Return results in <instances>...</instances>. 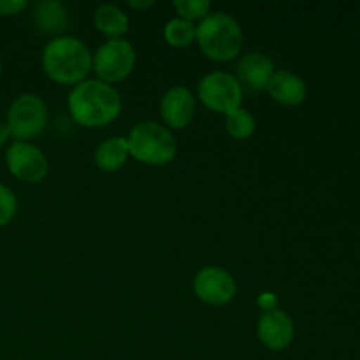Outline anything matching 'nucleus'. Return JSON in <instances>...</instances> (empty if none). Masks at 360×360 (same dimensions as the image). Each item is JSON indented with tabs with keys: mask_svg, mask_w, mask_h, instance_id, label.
Returning <instances> with one entry per match:
<instances>
[{
	"mask_svg": "<svg viewBox=\"0 0 360 360\" xmlns=\"http://www.w3.org/2000/svg\"><path fill=\"white\" fill-rule=\"evenodd\" d=\"M257 304H259V308L264 309V313L273 311V309H278V297L273 292H264L257 299Z\"/></svg>",
	"mask_w": 360,
	"mask_h": 360,
	"instance_id": "22",
	"label": "nucleus"
},
{
	"mask_svg": "<svg viewBox=\"0 0 360 360\" xmlns=\"http://www.w3.org/2000/svg\"><path fill=\"white\" fill-rule=\"evenodd\" d=\"M160 115L165 125L181 130L192 123L195 115V98L186 86H174L165 91L160 101Z\"/></svg>",
	"mask_w": 360,
	"mask_h": 360,
	"instance_id": "12",
	"label": "nucleus"
},
{
	"mask_svg": "<svg viewBox=\"0 0 360 360\" xmlns=\"http://www.w3.org/2000/svg\"><path fill=\"white\" fill-rule=\"evenodd\" d=\"M94 23L95 28L108 37V41L122 39V35L129 30V16L112 4H102L97 7L94 14Z\"/></svg>",
	"mask_w": 360,
	"mask_h": 360,
	"instance_id": "16",
	"label": "nucleus"
},
{
	"mask_svg": "<svg viewBox=\"0 0 360 360\" xmlns=\"http://www.w3.org/2000/svg\"><path fill=\"white\" fill-rule=\"evenodd\" d=\"M294 333V322L283 309L262 313L259 323H257V336H259L260 343L274 352H281L290 347Z\"/></svg>",
	"mask_w": 360,
	"mask_h": 360,
	"instance_id": "10",
	"label": "nucleus"
},
{
	"mask_svg": "<svg viewBox=\"0 0 360 360\" xmlns=\"http://www.w3.org/2000/svg\"><path fill=\"white\" fill-rule=\"evenodd\" d=\"M0 70H2V63H0Z\"/></svg>",
	"mask_w": 360,
	"mask_h": 360,
	"instance_id": "25",
	"label": "nucleus"
},
{
	"mask_svg": "<svg viewBox=\"0 0 360 360\" xmlns=\"http://www.w3.org/2000/svg\"><path fill=\"white\" fill-rule=\"evenodd\" d=\"M127 141L130 157L148 165L171 164L178 153V144L171 130L155 122H143L134 127Z\"/></svg>",
	"mask_w": 360,
	"mask_h": 360,
	"instance_id": "4",
	"label": "nucleus"
},
{
	"mask_svg": "<svg viewBox=\"0 0 360 360\" xmlns=\"http://www.w3.org/2000/svg\"><path fill=\"white\" fill-rule=\"evenodd\" d=\"M193 292L202 302L211 306H225L236 297V280L220 267H204L197 273Z\"/></svg>",
	"mask_w": 360,
	"mask_h": 360,
	"instance_id": "9",
	"label": "nucleus"
},
{
	"mask_svg": "<svg viewBox=\"0 0 360 360\" xmlns=\"http://www.w3.org/2000/svg\"><path fill=\"white\" fill-rule=\"evenodd\" d=\"M27 0H0V14L14 16V14H20L21 11L27 9Z\"/></svg>",
	"mask_w": 360,
	"mask_h": 360,
	"instance_id": "21",
	"label": "nucleus"
},
{
	"mask_svg": "<svg viewBox=\"0 0 360 360\" xmlns=\"http://www.w3.org/2000/svg\"><path fill=\"white\" fill-rule=\"evenodd\" d=\"M255 118L246 109L238 108L225 115V129L234 139H248L255 132Z\"/></svg>",
	"mask_w": 360,
	"mask_h": 360,
	"instance_id": "18",
	"label": "nucleus"
},
{
	"mask_svg": "<svg viewBox=\"0 0 360 360\" xmlns=\"http://www.w3.org/2000/svg\"><path fill=\"white\" fill-rule=\"evenodd\" d=\"M164 37L172 48H188L197 39V27L192 21L174 18L164 28Z\"/></svg>",
	"mask_w": 360,
	"mask_h": 360,
	"instance_id": "17",
	"label": "nucleus"
},
{
	"mask_svg": "<svg viewBox=\"0 0 360 360\" xmlns=\"http://www.w3.org/2000/svg\"><path fill=\"white\" fill-rule=\"evenodd\" d=\"M7 139H9V129H7L6 123L0 122V148L7 143Z\"/></svg>",
	"mask_w": 360,
	"mask_h": 360,
	"instance_id": "24",
	"label": "nucleus"
},
{
	"mask_svg": "<svg viewBox=\"0 0 360 360\" xmlns=\"http://www.w3.org/2000/svg\"><path fill=\"white\" fill-rule=\"evenodd\" d=\"M137 55L134 46L125 39H111L95 51L91 70L102 83H120L132 74Z\"/></svg>",
	"mask_w": 360,
	"mask_h": 360,
	"instance_id": "6",
	"label": "nucleus"
},
{
	"mask_svg": "<svg viewBox=\"0 0 360 360\" xmlns=\"http://www.w3.org/2000/svg\"><path fill=\"white\" fill-rule=\"evenodd\" d=\"M274 62L267 55L259 51H250L245 56H241L238 63L236 74L243 90L252 91V94H260L267 90L271 77L274 76Z\"/></svg>",
	"mask_w": 360,
	"mask_h": 360,
	"instance_id": "11",
	"label": "nucleus"
},
{
	"mask_svg": "<svg viewBox=\"0 0 360 360\" xmlns=\"http://www.w3.org/2000/svg\"><path fill=\"white\" fill-rule=\"evenodd\" d=\"M197 95L207 109L229 115L234 109L241 108L243 88L236 76L224 70H214L200 79Z\"/></svg>",
	"mask_w": 360,
	"mask_h": 360,
	"instance_id": "7",
	"label": "nucleus"
},
{
	"mask_svg": "<svg viewBox=\"0 0 360 360\" xmlns=\"http://www.w3.org/2000/svg\"><path fill=\"white\" fill-rule=\"evenodd\" d=\"M267 94L281 105L295 108L306 101L308 88L306 83L290 70H276L267 84Z\"/></svg>",
	"mask_w": 360,
	"mask_h": 360,
	"instance_id": "13",
	"label": "nucleus"
},
{
	"mask_svg": "<svg viewBox=\"0 0 360 360\" xmlns=\"http://www.w3.org/2000/svg\"><path fill=\"white\" fill-rule=\"evenodd\" d=\"M34 25L44 35H58L67 30L70 16L67 7L58 0H42L34 6Z\"/></svg>",
	"mask_w": 360,
	"mask_h": 360,
	"instance_id": "14",
	"label": "nucleus"
},
{
	"mask_svg": "<svg viewBox=\"0 0 360 360\" xmlns=\"http://www.w3.org/2000/svg\"><path fill=\"white\" fill-rule=\"evenodd\" d=\"M153 4V0H146V2H134V0H130V2H127V6L132 7V9H146V7H151Z\"/></svg>",
	"mask_w": 360,
	"mask_h": 360,
	"instance_id": "23",
	"label": "nucleus"
},
{
	"mask_svg": "<svg viewBox=\"0 0 360 360\" xmlns=\"http://www.w3.org/2000/svg\"><path fill=\"white\" fill-rule=\"evenodd\" d=\"M94 55L81 39L60 35L48 42L42 51V67L49 79L58 84L83 83L91 70Z\"/></svg>",
	"mask_w": 360,
	"mask_h": 360,
	"instance_id": "2",
	"label": "nucleus"
},
{
	"mask_svg": "<svg viewBox=\"0 0 360 360\" xmlns=\"http://www.w3.org/2000/svg\"><path fill=\"white\" fill-rule=\"evenodd\" d=\"M18 211V202L11 188L0 183V227L9 224Z\"/></svg>",
	"mask_w": 360,
	"mask_h": 360,
	"instance_id": "20",
	"label": "nucleus"
},
{
	"mask_svg": "<svg viewBox=\"0 0 360 360\" xmlns=\"http://www.w3.org/2000/svg\"><path fill=\"white\" fill-rule=\"evenodd\" d=\"M67 108L74 122L81 127H105L122 112V97L108 83L84 79L76 84L67 98Z\"/></svg>",
	"mask_w": 360,
	"mask_h": 360,
	"instance_id": "1",
	"label": "nucleus"
},
{
	"mask_svg": "<svg viewBox=\"0 0 360 360\" xmlns=\"http://www.w3.org/2000/svg\"><path fill=\"white\" fill-rule=\"evenodd\" d=\"M130 157L127 137H109L95 150V165L104 172H116L127 164Z\"/></svg>",
	"mask_w": 360,
	"mask_h": 360,
	"instance_id": "15",
	"label": "nucleus"
},
{
	"mask_svg": "<svg viewBox=\"0 0 360 360\" xmlns=\"http://www.w3.org/2000/svg\"><path fill=\"white\" fill-rule=\"evenodd\" d=\"M46 123H48V105L35 94H23L14 98L7 111L6 125L9 129V136L23 143L42 134Z\"/></svg>",
	"mask_w": 360,
	"mask_h": 360,
	"instance_id": "5",
	"label": "nucleus"
},
{
	"mask_svg": "<svg viewBox=\"0 0 360 360\" xmlns=\"http://www.w3.org/2000/svg\"><path fill=\"white\" fill-rule=\"evenodd\" d=\"M197 42L207 58L231 62L243 49V30L229 13H211L197 27Z\"/></svg>",
	"mask_w": 360,
	"mask_h": 360,
	"instance_id": "3",
	"label": "nucleus"
},
{
	"mask_svg": "<svg viewBox=\"0 0 360 360\" xmlns=\"http://www.w3.org/2000/svg\"><path fill=\"white\" fill-rule=\"evenodd\" d=\"M176 13L181 20L186 21H202L207 14H211V2L207 0H176L174 2Z\"/></svg>",
	"mask_w": 360,
	"mask_h": 360,
	"instance_id": "19",
	"label": "nucleus"
},
{
	"mask_svg": "<svg viewBox=\"0 0 360 360\" xmlns=\"http://www.w3.org/2000/svg\"><path fill=\"white\" fill-rule=\"evenodd\" d=\"M6 164L11 174L23 183H41L48 176V158L37 146L23 141L11 144L6 153Z\"/></svg>",
	"mask_w": 360,
	"mask_h": 360,
	"instance_id": "8",
	"label": "nucleus"
}]
</instances>
